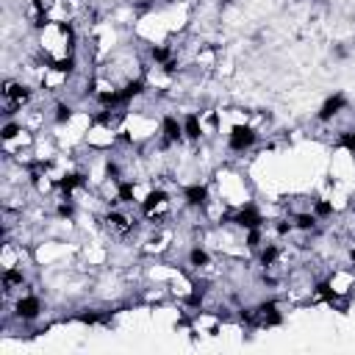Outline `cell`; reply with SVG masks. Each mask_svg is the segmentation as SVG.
Listing matches in <instances>:
<instances>
[{
	"instance_id": "6da1fadb",
	"label": "cell",
	"mask_w": 355,
	"mask_h": 355,
	"mask_svg": "<svg viewBox=\"0 0 355 355\" xmlns=\"http://www.w3.org/2000/svg\"><path fill=\"white\" fill-rule=\"evenodd\" d=\"M349 105H352V103H349V97H347L344 92H333V94L319 105V111H316V116H313V119H316L319 125H333V122H336V119H338Z\"/></svg>"
}]
</instances>
